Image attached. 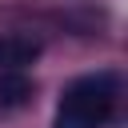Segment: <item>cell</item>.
<instances>
[{"instance_id":"6da1fadb","label":"cell","mask_w":128,"mask_h":128,"mask_svg":"<svg viewBox=\"0 0 128 128\" xmlns=\"http://www.w3.org/2000/svg\"><path fill=\"white\" fill-rule=\"evenodd\" d=\"M124 96L120 72H84L72 84H64L60 100H56V116L52 128H108V120L116 116Z\"/></svg>"},{"instance_id":"7a4b0ae2","label":"cell","mask_w":128,"mask_h":128,"mask_svg":"<svg viewBox=\"0 0 128 128\" xmlns=\"http://www.w3.org/2000/svg\"><path fill=\"white\" fill-rule=\"evenodd\" d=\"M36 56H40V40L36 36H24V32H4L0 36V76L24 72Z\"/></svg>"},{"instance_id":"3957f363","label":"cell","mask_w":128,"mask_h":128,"mask_svg":"<svg viewBox=\"0 0 128 128\" xmlns=\"http://www.w3.org/2000/svg\"><path fill=\"white\" fill-rule=\"evenodd\" d=\"M32 96V80L24 72L16 76H0V112H12V108H24Z\"/></svg>"}]
</instances>
